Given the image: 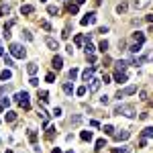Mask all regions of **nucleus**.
Returning a JSON list of instances; mask_svg holds the SVG:
<instances>
[{
  "mask_svg": "<svg viewBox=\"0 0 153 153\" xmlns=\"http://www.w3.org/2000/svg\"><path fill=\"white\" fill-rule=\"evenodd\" d=\"M14 100H16V104H19L21 108H25V110L31 108V104H29V94H27V92H16Z\"/></svg>",
  "mask_w": 153,
  "mask_h": 153,
  "instance_id": "f257e3e1",
  "label": "nucleus"
},
{
  "mask_svg": "<svg viewBox=\"0 0 153 153\" xmlns=\"http://www.w3.org/2000/svg\"><path fill=\"white\" fill-rule=\"evenodd\" d=\"M115 115H122V116H135V108L131 106V104H118L115 108Z\"/></svg>",
  "mask_w": 153,
  "mask_h": 153,
  "instance_id": "f03ea898",
  "label": "nucleus"
},
{
  "mask_svg": "<svg viewBox=\"0 0 153 153\" xmlns=\"http://www.w3.org/2000/svg\"><path fill=\"white\" fill-rule=\"evenodd\" d=\"M10 55H12V57H19V59H23V57H27V51H25V47H23V45L12 43V45H10Z\"/></svg>",
  "mask_w": 153,
  "mask_h": 153,
  "instance_id": "7ed1b4c3",
  "label": "nucleus"
},
{
  "mask_svg": "<svg viewBox=\"0 0 153 153\" xmlns=\"http://www.w3.org/2000/svg\"><path fill=\"white\" fill-rule=\"evenodd\" d=\"M94 23H96V12H88V14H84V19H82V25H84V27L94 25Z\"/></svg>",
  "mask_w": 153,
  "mask_h": 153,
  "instance_id": "20e7f679",
  "label": "nucleus"
},
{
  "mask_svg": "<svg viewBox=\"0 0 153 153\" xmlns=\"http://www.w3.org/2000/svg\"><path fill=\"white\" fill-rule=\"evenodd\" d=\"M135 92H137V86H129V88H125V90H118V92H116V98L131 96V94H135Z\"/></svg>",
  "mask_w": 153,
  "mask_h": 153,
  "instance_id": "39448f33",
  "label": "nucleus"
},
{
  "mask_svg": "<svg viewBox=\"0 0 153 153\" xmlns=\"http://www.w3.org/2000/svg\"><path fill=\"white\" fill-rule=\"evenodd\" d=\"M94 72H96V65H90L88 70H84V74H82V80H84V82H90V80L94 78Z\"/></svg>",
  "mask_w": 153,
  "mask_h": 153,
  "instance_id": "423d86ee",
  "label": "nucleus"
},
{
  "mask_svg": "<svg viewBox=\"0 0 153 153\" xmlns=\"http://www.w3.org/2000/svg\"><path fill=\"white\" fill-rule=\"evenodd\" d=\"M112 137H115V141H127V139L131 137V133H129V131H120V133H115Z\"/></svg>",
  "mask_w": 153,
  "mask_h": 153,
  "instance_id": "0eeeda50",
  "label": "nucleus"
},
{
  "mask_svg": "<svg viewBox=\"0 0 153 153\" xmlns=\"http://www.w3.org/2000/svg\"><path fill=\"white\" fill-rule=\"evenodd\" d=\"M100 84H102V80H98V78H92V80H90V92H98Z\"/></svg>",
  "mask_w": 153,
  "mask_h": 153,
  "instance_id": "6e6552de",
  "label": "nucleus"
},
{
  "mask_svg": "<svg viewBox=\"0 0 153 153\" xmlns=\"http://www.w3.org/2000/svg\"><path fill=\"white\" fill-rule=\"evenodd\" d=\"M45 43H47V47H49V49H53V51H57V49H59V43H57L53 37H47V39H45Z\"/></svg>",
  "mask_w": 153,
  "mask_h": 153,
  "instance_id": "1a4fd4ad",
  "label": "nucleus"
},
{
  "mask_svg": "<svg viewBox=\"0 0 153 153\" xmlns=\"http://www.w3.org/2000/svg\"><path fill=\"white\" fill-rule=\"evenodd\" d=\"M61 68H63V59H61L59 55H55V57H53V70H55V72H59Z\"/></svg>",
  "mask_w": 153,
  "mask_h": 153,
  "instance_id": "9d476101",
  "label": "nucleus"
},
{
  "mask_svg": "<svg viewBox=\"0 0 153 153\" xmlns=\"http://www.w3.org/2000/svg\"><path fill=\"white\" fill-rule=\"evenodd\" d=\"M115 80H116V82H120V84H122V82H127V80H129V76H127V72H118V70H116V74H115Z\"/></svg>",
  "mask_w": 153,
  "mask_h": 153,
  "instance_id": "9b49d317",
  "label": "nucleus"
},
{
  "mask_svg": "<svg viewBox=\"0 0 153 153\" xmlns=\"http://www.w3.org/2000/svg\"><path fill=\"white\" fill-rule=\"evenodd\" d=\"M127 10H129V4H127V2H120V4H116V12H118V14H125Z\"/></svg>",
  "mask_w": 153,
  "mask_h": 153,
  "instance_id": "f8f14e48",
  "label": "nucleus"
},
{
  "mask_svg": "<svg viewBox=\"0 0 153 153\" xmlns=\"http://www.w3.org/2000/svg\"><path fill=\"white\" fill-rule=\"evenodd\" d=\"M27 72H29L31 76H35V74H37V63H35V61H31V63H27Z\"/></svg>",
  "mask_w": 153,
  "mask_h": 153,
  "instance_id": "ddd939ff",
  "label": "nucleus"
},
{
  "mask_svg": "<svg viewBox=\"0 0 153 153\" xmlns=\"http://www.w3.org/2000/svg\"><path fill=\"white\" fill-rule=\"evenodd\" d=\"M80 139L82 141H92V131H82L80 133Z\"/></svg>",
  "mask_w": 153,
  "mask_h": 153,
  "instance_id": "4468645a",
  "label": "nucleus"
},
{
  "mask_svg": "<svg viewBox=\"0 0 153 153\" xmlns=\"http://www.w3.org/2000/svg\"><path fill=\"white\" fill-rule=\"evenodd\" d=\"M133 6L135 8H145V6H149V0H135Z\"/></svg>",
  "mask_w": 153,
  "mask_h": 153,
  "instance_id": "2eb2a0df",
  "label": "nucleus"
},
{
  "mask_svg": "<svg viewBox=\"0 0 153 153\" xmlns=\"http://www.w3.org/2000/svg\"><path fill=\"white\" fill-rule=\"evenodd\" d=\"M86 39L90 41V35H88V37H86V35H76V45H78V47H80V45H84V43H86Z\"/></svg>",
  "mask_w": 153,
  "mask_h": 153,
  "instance_id": "dca6fc26",
  "label": "nucleus"
},
{
  "mask_svg": "<svg viewBox=\"0 0 153 153\" xmlns=\"http://www.w3.org/2000/svg\"><path fill=\"white\" fill-rule=\"evenodd\" d=\"M133 39H135V43H145V35H143V33H139V31H137V33H133Z\"/></svg>",
  "mask_w": 153,
  "mask_h": 153,
  "instance_id": "f3484780",
  "label": "nucleus"
},
{
  "mask_svg": "<svg viewBox=\"0 0 153 153\" xmlns=\"http://www.w3.org/2000/svg\"><path fill=\"white\" fill-rule=\"evenodd\" d=\"M84 49H86V55H94V51H96V47H94L90 41L86 43V47H84Z\"/></svg>",
  "mask_w": 153,
  "mask_h": 153,
  "instance_id": "a211bd4d",
  "label": "nucleus"
},
{
  "mask_svg": "<svg viewBox=\"0 0 153 153\" xmlns=\"http://www.w3.org/2000/svg\"><path fill=\"white\" fill-rule=\"evenodd\" d=\"M141 47H143V43H133V45L129 47V51H131V53H139Z\"/></svg>",
  "mask_w": 153,
  "mask_h": 153,
  "instance_id": "6ab92c4d",
  "label": "nucleus"
},
{
  "mask_svg": "<svg viewBox=\"0 0 153 153\" xmlns=\"http://www.w3.org/2000/svg\"><path fill=\"white\" fill-rule=\"evenodd\" d=\"M63 92H65L68 96H72V94H74V86H72L70 82H65V84H63Z\"/></svg>",
  "mask_w": 153,
  "mask_h": 153,
  "instance_id": "aec40b11",
  "label": "nucleus"
},
{
  "mask_svg": "<svg viewBox=\"0 0 153 153\" xmlns=\"http://www.w3.org/2000/svg\"><path fill=\"white\" fill-rule=\"evenodd\" d=\"M37 98H39V100H41V102H47V100H49V92H45V90H41V92H39V94H37Z\"/></svg>",
  "mask_w": 153,
  "mask_h": 153,
  "instance_id": "412c9836",
  "label": "nucleus"
},
{
  "mask_svg": "<svg viewBox=\"0 0 153 153\" xmlns=\"http://www.w3.org/2000/svg\"><path fill=\"white\" fill-rule=\"evenodd\" d=\"M68 10H70L72 14H76L78 10H80V4H76V2H74V4H72V2H68Z\"/></svg>",
  "mask_w": 153,
  "mask_h": 153,
  "instance_id": "4be33fe9",
  "label": "nucleus"
},
{
  "mask_svg": "<svg viewBox=\"0 0 153 153\" xmlns=\"http://www.w3.org/2000/svg\"><path fill=\"white\" fill-rule=\"evenodd\" d=\"M33 10H35V8H33L31 4H25V6L21 8V12H23V14H33Z\"/></svg>",
  "mask_w": 153,
  "mask_h": 153,
  "instance_id": "5701e85b",
  "label": "nucleus"
},
{
  "mask_svg": "<svg viewBox=\"0 0 153 153\" xmlns=\"http://www.w3.org/2000/svg\"><path fill=\"white\" fill-rule=\"evenodd\" d=\"M104 147H106V141H104V139H98V141H96V147H94V149H96V151H100V149H104Z\"/></svg>",
  "mask_w": 153,
  "mask_h": 153,
  "instance_id": "b1692460",
  "label": "nucleus"
},
{
  "mask_svg": "<svg viewBox=\"0 0 153 153\" xmlns=\"http://www.w3.org/2000/svg\"><path fill=\"white\" fill-rule=\"evenodd\" d=\"M115 65H116V70H118V72H125V70H127V61H122V59H120V61H116Z\"/></svg>",
  "mask_w": 153,
  "mask_h": 153,
  "instance_id": "393cba45",
  "label": "nucleus"
},
{
  "mask_svg": "<svg viewBox=\"0 0 153 153\" xmlns=\"http://www.w3.org/2000/svg\"><path fill=\"white\" fill-rule=\"evenodd\" d=\"M143 137H145V139H151L153 137V127H147V129L143 131Z\"/></svg>",
  "mask_w": 153,
  "mask_h": 153,
  "instance_id": "a878e982",
  "label": "nucleus"
},
{
  "mask_svg": "<svg viewBox=\"0 0 153 153\" xmlns=\"http://www.w3.org/2000/svg\"><path fill=\"white\" fill-rule=\"evenodd\" d=\"M10 78H12V72H10V70H4V72L0 74V80H10Z\"/></svg>",
  "mask_w": 153,
  "mask_h": 153,
  "instance_id": "bb28decb",
  "label": "nucleus"
},
{
  "mask_svg": "<svg viewBox=\"0 0 153 153\" xmlns=\"http://www.w3.org/2000/svg\"><path fill=\"white\" fill-rule=\"evenodd\" d=\"M98 49H100L102 53H106V49H108V41H104V39H102V41H100V45H98Z\"/></svg>",
  "mask_w": 153,
  "mask_h": 153,
  "instance_id": "cd10ccee",
  "label": "nucleus"
},
{
  "mask_svg": "<svg viewBox=\"0 0 153 153\" xmlns=\"http://www.w3.org/2000/svg\"><path fill=\"white\" fill-rule=\"evenodd\" d=\"M68 78H70L72 82H74V80H76V78H78V70H76V68H72V70L68 72Z\"/></svg>",
  "mask_w": 153,
  "mask_h": 153,
  "instance_id": "c85d7f7f",
  "label": "nucleus"
},
{
  "mask_svg": "<svg viewBox=\"0 0 153 153\" xmlns=\"http://www.w3.org/2000/svg\"><path fill=\"white\" fill-rule=\"evenodd\" d=\"M6 120H8V122H12V120H16V112H12V110H8V112H6Z\"/></svg>",
  "mask_w": 153,
  "mask_h": 153,
  "instance_id": "c756f323",
  "label": "nucleus"
},
{
  "mask_svg": "<svg viewBox=\"0 0 153 153\" xmlns=\"http://www.w3.org/2000/svg\"><path fill=\"white\" fill-rule=\"evenodd\" d=\"M47 12H49V14H55V16H57V14H59V8H57V6H47Z\"/></svg>",
  "mask_w": 153,
  "mask_h": 153,
  "instance_id": "7c9ffc66",
  "label": "nucleus"
},
{
  "mask_svg": "<svg viewBox=\"0 0 153 153\" xmlns=\"http://www.w3.org/2000/svg\"><path fill=\"white\" fill-rule=\"evenodd\" d=\"M102 131H104L106 135H115V127H110V125H106V127H104Z\"/></svg>",
  "mask_w": 153,
  "mask_h": 153,
  "instance_id": "2f4dec72",
  "label": "nucleus"
},
{
  "mask_svg": "<svg viewBox=\"0 0 153 153\" xmlns=\"http://www.w3.org/2000/svg\"><path fill=\"white\" fill-rule=\"evenodd\" d=\"M29 141H31V143L37 141V133H35V131H29Z\"/></svg>",
  "mask_w": 153,
  "mask_h": 153,
  "instance_id": "473e14b6",
  "label": "nucleus"
},
{
  "mask_svg": "<svg viewBox=\"0 0 153 153\" xmlns=\"http://www.w3.org/2000/svg\"><path fill=\"white\" fill-rule=\"evenodd\" d=\"M76 94L78 96H84V94H86V86H80V88L76 90Z\"/></svg>",
  "mask_w": 153,
  "mask_h": 153,
  "instance_id": "72a5a7b5",
  "label": "nucleus"
},
{
  "mask_svg": "<svg viewBox=\"0 0 153 153\" xmlns=\"http://www.w3.org/2000/svg\"><path fill=\"white\" fill-rule=\"evenodd\" d=\"M45 82H55V74H51V72H49V74L45 76Z\"/></svg>",
  "mask_w": 153,
  "mask_h": 153,
  "instance_id": "f704fd0d",
  "label": "nucleus"
},
{
  "mask_svg": "<svg viewBox=\"0 0 153 153\" xmlns=\"http://www.w3.org/2000/svg\"><path fill=\"white\" fill-rule=\"evenodd\" d=\"M23 37L27 39V41H33V35H31L29 31H23Z\"/></svg>",
  "mask_w": 153,
  "mask_h": 153,
  "instance_id": "c9c22d12",
  "label": "nucleus"
},
{
  "mask_svg": "<svg viewBox=\"0 0 153 153\" xmlns=\"http://www.w3.org/2000/svg\"><path fill=\"white\" fill-rule=\"evenodd\" d=\"M29 84H31V86H39V80L35 76H31V80H29Z\"/></svg>",
  "mask_w": 153,
  "mask_h": 153,
  "instance_id": "e433bc0d",
  "label": "nucleus"
},
{
  "mask_svg": "<svg viewBox=\"0 0 153 153\" xmlns=\"http://www.w3.org/2000/svg\"><path fill=\"white\" fill-rule=\"evenodd\" d=\"M53 133H55V127H51V129H47V139H51V137H53Z\"/></svg>",
  "mask_w": 153,
  "mask_h": 153,
  "instance_id": "4c0bfd02",
  "label": "nucleus"
},
{
  "mask_svg": "<svg viewBox=\"0 0 153 153\" xmlns=\"http://www.w3.org/2000/svg\"><path fill=\"white\" fill-rule=\"evenodd\" d=\"M72 122H74V125H78V122H82V116H80V115H76L74 118H72Z\"/></svg>",
  "mask_w": 153,
  "mask_h": 153,
  "instance_id": "58836bf2",
  "label": "nucleus"
},
{
  "mask_svg": "<svg viewBox=\"0 0 153 153\" xmlns=\"http://www.w3.org/2000/svg\"><path fill=\"white\" fill-rule=\"evenodd\" d=\"M4 65H12V57H6L4 55Z\"/></svg>",
  "mask_w": 153,
  "mask_h": 153,
  "instance_id": "ea45409f",
  "label": "nucleus"
},
{
  "mask_svg": "<svg viewBox=\"0 0 153 153\" xmlns=\"http://www.w3.org/2000/svg\"><path fill=\"white\" fill-rule=\"evenodd\" d=\"M41 27H43L45 31H51V25H49V23H41Z\"/></svg>",
  "mask_w": 153,
  "mask_h": 153,
  "instance_id": "a19ab883",
  "label": "nucleus"
},
{
  "mask_svg": "<svg viewBox=\"0 0 153 153\" xmlns=\"http://www.w3.org/2000/svg\"><path fill=\"white\" fill-rule=\"evenodd\" d=\"M2 104L4 106H10V98H2Z\"/></svg>",
  "mask_w": 153,
  "mask_h": 153,
  "instance_id": "79ce46f5",
  "label": "nucleus"
},
{
  "mask_svg": "<svg viewBox=\"0 0 153 153\" xmlns=\"http://www.w3.org/2000/svg\"><path fill=\"white\" fill-rule=\"evenodd\" d=\"M112 153H127V149L122 147V149H112Z\"/></svg>",
  "mask_w": 153,
  "mask_h": 153,
  "instance_id": "37998d69",
  "label": "nucleus"
},
{
  "mask_svg": "<svg viewBox=\"0 0 153 153\" xmlns=\"http://www.w3.org/2000/svg\"><path fill=\"white\" fill-rule=\"evenodd\" d=\"M145 21H147V23H153V14H147V16H145Z\"/></svg>",
  "mask_w": 153,
  "mask_h": 153,
  "instance_id": "c03bdc74",
  "label": "nucleus"
},
{
  "mask_svg": "<svg viewBox=\"0 0 153 153\" xmlns=\"http://www.w3.org/2000/svg\"><path fill=\"white\" fill-rule=\"evenodd\" d=\"M6 90H8V86H2V88H0V96H2V94H4Z\"/></svg>",
  "mask_w": 153,
  "mask_h": 153,
  "instance_id": "a18cd8bd",
  "label": "nucleus"
},
{
  "mask_svg": "<svg viewBox=\"0 0 153 153\" xmlns=\"http://www.w3.org/2000/svg\"><path fill=\"white\" fill-rule=\"evenodd\" d=\"M51 153H61V149H57V147H55V149H53Z\"/></svg>",
  "mask_w": 153,
  "mask_h": 153,
  "instance_id": "49530a36",
  "label": "nucleus"
},
{
  "mask_svg": "<svg viewBox=\"0 0 153 153\" xmlns=\"http://www.w3.org/2000/svg\"><path fill=\"white\" fill-rule=\"evenodd\" d=\"M84 2H86V0H76V4H84Z\"/></svg>",
  "mask_w": 153,
  "mask_h": 153,
  "instance_id": "de8ad7c7",
  "label": "nucleus"
},
{
  "mask_svg": "<svg viewBox=\"0 0 153 153\" xmlns=\"http://www.w3.org/2000/svg\"><path fill=\"white\" fill-rule=\"evenodd\" d=\"M2 55H4V49H2V47H0V57H2Z\"/></svg>",
  "mask_w": 153,
  "mask_h": 153,
  "instance_id": "09e8293b",
  "label": "nucleus"
},
{
  "mask_svg": "<svg viewBox=\"0 0 153 153\" xmlns=\"http://www.w3.org/2000/svg\"><path fill=\"white\" fill-rule=\"evenodd\" d=\"M0 16H2V10H0Z\"/></svg>",
  "mask_w": 153,
  "mask_h": 153,
  "instance_id": "8fccbe9b",
  "label": "nucleus"
},
{
  "mask_svg": "<svg viewBox=\"0 0 153 153\" xmlns=\"http://www.w3.org/2000/svg\"><path fill=\"white\" fill-rule=\"evenodd\" d=\"M43 2H45V0H43Z\"/></svg>",
  "mask_w": 153,
  "mask_h": 153,
  "instance_id": "3c124183",
  "label": "nucleus"
}]
</instances>
